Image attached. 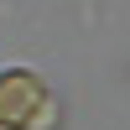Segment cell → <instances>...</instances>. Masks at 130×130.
Listing matches in <instances>:
<instances>
[{
  "mask_svg": "<svg viewBox=\"0 0 130 130\" xmlns=\"http://www.w3.org/2000/svg\"><path fill=\"white\" fill-rule=\"evenodd\" d=\"M47 89H42L37 73L26 68H10L0 73V125L5 130H26V125H42L47 120Z\"/></svg>",
  "mask_w": 130,
  "mask_h": 130,
  "instance_id": "6da1fadb",
  "label": "cell"
},
{
  "mask_svg": "<svg viewBox=\"0 0 130 130\" xmlns=\"http://www.w3.org/2000/svg\"><path fill=\"white\" fill-rule=\"evenodd\" d=\"M0 130H5V125H0Z\"/></svg>",
  "mask_w": 130,
  "mask_h": 130,
  "instance_id": "7a4b0ae2",
  "label": "cell"
}]
</instances>
